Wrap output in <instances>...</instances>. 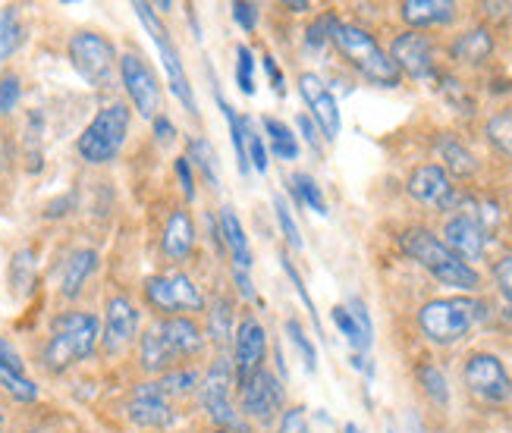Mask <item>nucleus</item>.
I'll use <instances>...</instances> for the list:
<instances>
[{
  "instance_id": "aec40b11",
  "label": "nucleus",
  "mask_w": 512,
  "mask_h": 433,
  "mask_svg": "<svg viewBox=\"0 0 512 433\" xmlns=\"http://www.w3.org/2000/svg\"><path fill=\"white\" fill-rule=\"evenodd\" d=\"M164 339L170 343L176 358H198L205 352V330L198 327L192 317L176 314V317H161Z\"/></svg>"
},
{
  "instance_id": "3c124183",
  "label": "nucleus",
  "mask_w": 512,
  "mask_h": 433,
  "mask_svg": "<svg viewBox=\"0 0 512 433\" xmlns=\"http://www.w3.org/2000/svg\"><path fill=\"white\" fill-rule=\"evenodd\" d=\"M280 433H308V424H305V408L296 405V408H286L280 415Z\"/></svg>"
},
{
  "instance_id": "37998d69",
  "label": "nucleus",
  "mask_w": 512,
  "mask_h": 433,
  "mask_svg": "<svg viewBox=\"0 0 512 433\" xmlns=\"http://www.w3.org/2000/svg\"><path fill=\"white\" fill-rule=\"evenodd\" d=\"M337 16L333 13H321L311 26L305 29V44H308V51H321L327 48V41L333 38V29H337Z\"/></svg>"
},
{
  "instance_id": "09e8293b",
  "label": "nucleus",
  "mask_w": 512,
  "mask_h": 433,
  "mask_svg": "<svg viewBox=\"0 0 512 433\" xmlns=\"http://www.w3.org/2000/svg\"><path fill=\"white\" fill-rule=\"evenodd\" d=\"M246 151H249V164H252V170H258V173H267V148H264V142H261V135L258 132H252L249 129V135H246Z\"/></svg>"
},
{
  "instance_id": "69168bd1",
  "label": "nucleus",
  "mask_w": 512,
  "mask_h": 433,
  "mask_svg": "<svg viewBox=\"0 0 512 433\" xmlns=\"http://www.w3.org/2000/svg\"><path fill=\"white\" fill-rule=\"evenodd\" d=\"M390 433H393V430H390Z\"/></svg>"
},
{
  "instance_id": "6e6552de",
  "label": "nucleus",
  "mask_w": 512,
  "mask_h": 433,
  "mask_svg": "<svg viewBox=\"0 0 512 433\" xmlns=\"http://www.w3.org/2000/svg\"><path fill=\"white\" fill-rule=\"evenodd\" d=\"M132 10H136V16L142 19V26L148 29V35H151V41H154V48H158V54H161V63H164L167 85H170V91H173V98L189 110V117L198 120V101H195V95H192V85H189V76H186L183 57H180V51H176V44H173L170 32L161 26V19L154 16V7H151V4H132Z\"/></svg>"
},
{
  "instance_id": "f03ea898",
  "label": "nucleus",
  "mask_w": 512,
  "mask_h": 433,
  "mask_svg": "<svg viewBox=\"0 0 512 433\" xmlns=\"http://www.w3.org/2000/svg\"><path fill=\"white\" fill-rule=\"evenodd\" d=\"M399 248L403 255H409L418 267H425L431 277L443 286H453L462 292H475L481 286V273L459 261L447 245L440 242V236H434L425 226H412L403 236H399Z\"/></svg>"
},
{
  "instance_id": "79ce46f5",
  "label": "nucleus",
  "mask_w": 512,
  "mask_h": 433,
  "mask_svg": "<svg viewBox=\"0 0 512 433\" xmlns=\"http://www.w3.org/2000/svg\"><path fill=\"white\" fill-rule=\"evenodd\" d=\"M274 214H277V223H280V233L286 239V245L293 248V252H302L305 242H302V233H299V223L293 220V211H289V204L274 195Z\"/></svg>"
},
{
  "instance_id": "c756f323",
  "label": "nucleus",
  "mask_w": 512,
  "mask_h": 433,
  "mask_svg": "<svg viewBox=\"0 0 512 433\" xmlns=\"http://www.w3.org/2000/svg\"><path fill=\"white\" fill-rule=\"evenodd\" d=\"M186 161L192 164V170L202 173V179L208 182L211 189H220V173H217V151L211 148L208 139H192L189 142V154H186Z\"/></svg>"
},
{
  "instance_id": "864d4df0",
  "label": "nucleus",
  "mask_w": 512,
  "mask_h": 433,
  "mask_svg": "<svg viewBox=\"0 0 512 433\" xmlns=\"http://www.w3.org/2000/svg\"><path fill=\"white\" fill-rule=\"evenodd\" d=\"M173 170H176V179H180V186H183V195L192 201L195 198V170H192V164L186 161V157H176Z\"/></svg>"
},
{
  "instance_id": "e433bc0d",
  "label": "nucleus",
  "mask_w": 512,
  "mask_h": 433,
  "mask_svg": "<svg viewBox=\"0 0 512 433\" xmlns=\"http://www.w3.org/2000/svg\"><path fill=\"white\" fill-rule=\"evenodd\" d=\"M22 32H26V29H22L16 10L7 7L4 13H0V63L16 54V48L22 44Z\"/></svg>"
},
{
  "instance_id": "4d7b16f0",
  "label": "nucleus",
  "mask_w": 512,
  "mask_h": 433,
  "mask_svg": "<svg viewBox=\"0 0 512 433\" xmlns=\"http://www.w3.org/2000/svg\"><path fill=\"white\" fill-rule=\"evenodd\" d=\"M296 126H299V132H302V139L308 142V148L315 151V154H321V139H318V126L311 123V117H305V113H299L296 117Z\"/></svg>"
},
{
  "instance_id": "680f3d73",
  "label": "nucleus",
  "mask_w": 512,
  "mask_h": 433,
  "mask_svg": "<svg viewBox=\"0 0 512 433\" xmlns=\"http://www.w3.org/2000/svg\"><path fill=\"white\" fill-rule=\"evenodd\" d=\"M409 430H412V433H425V427H421V421H418L415 415H409Z\"/></svg>"
},
{
  "instance_id": "f8f14e48",
  "label": "nucleus",
  "mask_w": 512,
  "mask_h": 433,
  "mask_svg": "<svg viewBox=\"0 0 512 433\" xmlns=\"http://www.w3.org/2000/svg\"><path fill=\"white\" fill-rule=\"evenodd\" d=\"M390 60L399 70V76H409L415 82H434L437 79V63H434V44L421 32H403L390 44Z\"/></svg>"
},
{
  "instance_id": "7c9ffc66",
  "label": "nucleus",
  "mask_w": 512,
  "mask_h": 433,
  "mask_svg": "<svg viewBox=\"0 0 512 433\" xmlns=\"http://www.w3.org/2000/svg\"><path fill=\"white\" fill-rule=\"evenodd\" d=\"M264 132H267V142H271V151L280 157V161H296L299 157V142L293 129H289L286 123L274 120V117H264Z\"/></svg>"
},
{
  "instance_id": "39448f33",
  "label": "nucleus",
  "mask_w": 512,
  "mask_h": 433,
  "mask_svg": "<svg viewBox=\"0 0 512 433\" xmlns=\"http://www.w3.org/2000/svg\"><path fill=\"white\" fill-rule=\"evenodd\" d=\"M129 107L123 101L107 104L95 113V120L88 123L76 142V151L85 164L92 167H104L110 161H117L123 145H126V135H129Z\"/></svg>"
},
{
  "instance_id": "1a4fd4ad",
  "label": "nucleus",
  "mask_w": 512,
  "mask_h": 433,
  "mask_svg": "<svg viewBox=\"0 0 512 433\" xmlns=\"http://www.w3.org/2000/svg\"><path fill=\"white\" fill-rule=\"evenodd\" d=\"M236 386H239L242 418L255 421L258 427H271L283 408V380L267 368H261L252 377L239 380Z\"/></svg>"
},
{
  "instance_id": "e2e57ef3",
  "label": "nucleus",
  "mask_w": 512,
  "mask_h": 433,
  "mask_svg": "<svg viewBox=\"0 0 512 433\" xmlns=\"http://www.w3.org/2000/svg\"><path fill=\"white\" fill-rule=\"evenodd\" d=\"M343 433H362V430L355 427V424H346V427H343Z\"/></svg>"
},
{
  "instance_id": "cd10ccee",
  "label": "nucleus",
  "mask_w": 512,
  "mask_h": 433,
  "mask_svg": "<svg viewBox=\"0 0 512 433\" xmlns=\"http://www.w3.org/2000/svg\"><path fill=\"white\" fill-rule=\"evenodd\" d=\"M170 277V289H173V302H176V311H205V295L198 289V283L189 277V273L176 270V273H167Z\"/></svg>"
},
{
  "instance_id": "4c0bfd02",
  "label": "nucleus",
  "mask_w": 512,
  "mask_h": 433,
  "mask_svg": "<svg viewBox=\"0 0 512 433\" xmlns=\"http://www.w3.org/2000/svg\"><path fill=\"white\" fill-rule=\"evenodd\" d=\"M283 330H286V336H289V343H293L296 352L302 355L305 371H308V374H315V371H318V352H315V343L308 339V333L302 330V324L296 321V317H289V321L283 324Z\"/></svg>"
},
{
  "instance_id": "7ed1b4c3",
  "label": "nucleus",
  "mask_w": 512,
  "mask_h": 433,
  "mask_svg": "<svg viewBox=\"0 0 512 433\" xmlns=\"http://www.w3.org/2000/svg\"><path fill=\"white\" fill-rule=\"evenodd\" d=\"M487 317V305L472 295H450V299H431L418 308V330L434 346H453L469 336Z\"/></svg>"
},
{
  "instance_id": "20e7f679",
  "label": "nucleus",
  "mask_w": 512,
  "mask_h": 433,
  "mask_svg": "<svg viewBox=\"0 0 512 433\" xmlns=\"http://www.w3.org/2000/svg\"><path fill=\"white\" fill-rule=\"evenodd\" d=\"M330 41L337 44V51L343 54V60L352 66V70H359L368 82L384 85V88H396L399 79H403L393 66L390 54L377 44V38L368 29L352 26V22H337Z\"/></svg>"
},
{
  "instance_id": "49530a36",
  "label": "nucleus",
  "mask_w": 512,
  "mask_h": 433,
  "mask_svg": "<svg viewBox=\"0 0 512 433\" xmlns=\"http://www.w3.org/2000/svg\"><path fill=\"white\" fill-rule=\"evenodd\" d=\"M437 82H440V91H443V98H447L453 107H462L459 113H472V98L465 95L462 91V85L456 82V79H450V76H437Z\"/></svg>"
},
{
  "instance_id": "5fc2aeb1",
  "label": "nucleus",
  "mask_w": 512,
  "mask_h": 433,
  "mask_svg": "<svg viewBox=\"0 0 512 433\" xmlns=\"http://www.w3.org/2000/svg\"><path fill=\"white\" fill-rule=\"evenodd\" d=\"M233 286L239 292V299L242 302H258V292H255V283L246 270H233Z\"/></svg>"
},
{
  "instance_id": "9b49d317",
  "label": "nucleus",
  "mask_w": 512,
  "mask_h": 433,
  "mask_svg": "<svg viewBox=\"0 0 512 433\" xmlns=\"http://www.w3.org/2000/svg\"><path fill=\"white\" fill-rule=\"evenodd\" d=\"M406 192L418 204H425V208H434V211H456L462 204V195L456 192L447 170H443L440 164L415 167L406 179Z\"/></svg>"
},
{
  "instance_id": "c9c22d12",
  "label": "nucleus",
  "mask_w": 512,
  "mask_h": 433,
  "mask_svg": "<svg viewBox=\"0 0 512 433\" xmlns=\"http://www.w3.org/2000/svg\"><path fill=\"white\" fill-rule=\"evenodd\" d=\"M0 386L16 399V402H22V405H29V402H35L38 399V386L22 374V371H13V368H7V364H0Z\"/></svg>"
},
{
  "instance_id": "8fccbe9b",
  "label": "nucleus",
  "mask_w": 512,
  "mask_h": 433,
  "mask_svg": "<svg viewBox=\"0 0 512 433\" xmlns=\"http://www.w3.org/2000/svg\"><path fill=\"white\" fill-rule=\"evenodd\" d=\"M258 4H233V22L242 32H255L258 29Z\"/></svg>"
},
{
  "instance_id": "2f4dec72",
  "label": "nucleus",
  "mask_w": 512,
  "mask_h": 433,
  "mask_svg": "<svg viewBox=\"0 0 512 433\" xmlns=\"http://www.w3.org/2000/svg\"><path fill=\"white\" fill-rule=\"evenodd\" d=\"M145 302L158 311L161 317H176V302H173V289H170V277L167 273H158V277L145 280Z\"/></svg>"
},
{
  "instance_id": "ddd939ff",
  "label": "nucleus",
  "mask_w": 512,
  "mask_h": 433,
  "mask_svg": "<svg viewBox=\"0 0 512 433\" xmlns=\"http://www.w3.org/2000/svg\"><path fill=\"white\" fill-rule=\"evenodd\" d=\"M462 377H465V386L484 402H503L512 393V380L503 368V361L491 352L469 355V361H465V368H462Z\"/></svg>"
},
{
  "instance_id": "a18cd8bd",
  "label": "nucleus",
  "mask_w": 512,
  "mask_h": 433,
  "mask_svg": "<svg viewBox=\"0 0 512 433\" xmlns=\"http://www.w3.org/2000/svg\"><path fill=\"white\" fill-rule=\"evenodd\" d=\"M19 98H22V79L16 73H4L0 76V117L16 110Z\"/></svg>"
},
{
  "instance_id": "c03bdc74",
  "label": "nucleus",
  "mask_w": 512,
  "mask_h": 433,
  "mask_svg": "<svg viewBox=\"0 0 512 433\" xmlns=\"http://www.w3.org/2000/svg\"><path fill=\"white\" fill-rule=\"evenodd\" d=\"M280 267H283V273H286V277H289V283H293L296 295H299V299H302L305 311L311 314V321H315V327H318V333H321V321H318V311H315V302H311V295H308V289H305V283H302V277H299V270L293 267V261H289L286 255H280Z\"/></svg>"
},
{
  "instance_id": "a878e982",
  "label": "nucleus",
  "mask_w": 512,
  "mask_h": 433,
  "mask_svg": "<svg viewBox=\"0 0 512 433\" xmlns=\"http://www.w3.org/2000/svg\"><path fill=\"white\" fill-rule=\"evenodd\" d=\"M440 161H443V170H447V176H456V179H469L478 173V161L475 154L465 148L453 132H440L437 142H434Z\"/></svg>"
},
{
  "instance_id": "423d86ee",
  "label": "nucleus",
  "mask_w": 512,
  "mask_h": 433,
  "mask_svg": "<svg viewBox=\"0 0 512 433\" xmlns=\"http://www.w3.org/2000/svg\"><path fill=\"white\" fill-rule=\"evenodd\" d=\"M236 374H233V361L227 352H217V358L211 361V368L205 371V377L198 380V402H202L205 415L224 430H246V421L236 412V405L230 399V386H233Z\"/></svg>"
},
{
  "instance_id": "5701e85b",
  "label": "nucleus",
  "mask_w": 512,
  "mask_h": 433,
  "mask_svg": "<svg viewBox=\"0 0 512 433\" xmlns=\"http://www.w3.org/2000/svg\"><path fill=\"white\" fill-rule=\"evenodd\" d=\"M208 308V330L205 339L217 346V352H224L227 346H233V330H236V305L227 292H217Z\"/></svg>"
},
{
  "instance_id": "bf43d9fd",
  "label": "nucleus",
  "mask_w": 512,
  "mask_h": 433,
  "mask_svg": "<svg viewBox=\"0 0 512 433\" xmlns=\"http://www.w3.org/2000/svg\"><path fill=\"white\" fill-rule=\"evenodd\" d=\"M0 364H7V368H13V371H22L26 364H22V355L7 343L4 336H0Z\"/></svg>"
},
{
  "instance_id": "72a5a7b5",
  "label": "nucleus",
  "mask_w": 512,
  "mask_h": 433,
  "mask_svg": "<svg viewBox=\"0 0 512 433\" xmlns=\"http://www.w3.org/2000/svg\"><path fill=\"white\" fill-rule=\"evenodd\" d=\"M198 380L202 377L189 368H170L167 374L158 377V386L167 399H180V396H189L192 390H198Z\"/></svg>"
},
{
  "instance_id": "2eb2a0df",
  "label": "nucleus",
  "mask_w": 512,
  "mask_h": 433,
  "mask_svg": "<svg viewBox=\"0 0 512 433\" xmlns=\"http://www.w3.org/2000/svg\"><path fill=\"white\" fill-rule=\"evenodd\" d=\"M299 95L308 107L311 123L318 126V132L327 142H333L343 129V117H340V104L333 98V91L324 85V79L318 73H302L299 76Z\"/></svg>"
},
{
  "instance_id": "bb28decb",
  "label": "nucleus",
  "mask_w": 512,
  "mask_h": 433,
  "mask_svg": "<svg viewBox=\"0 0 512 433\" xmlns=\"http://www.w3.org/2000/svg\"><path fill=\"white\" fill-rule=\"evenodd\" d=\"M98 267V252L92 248H76V252L63 261V273H60V295L63 299H76L82 292V286L88 283V277Z\"/></svg>"
},
{
  "instance_id": "dca6fc26",
  "label": "nucleus",
  "mask_w": 512,
  "mask_h": 433,
  "mask_svg": "<svg viewBox=\"0 0 512 433\" xmlns=\"http://www.w3.org/2000/svg\"><path fill=\"white\" fill-rule=\"evenodd\" d=\"M126 415L136 427H148V430H164L176 421V412L170 399L161 393L158 380H145L126 399Z\"/></svg>"
},
{
  "instance_id": "473e14b6",
  "label": "nucleus",
  "mask_w": 512,
  "mask_h": 433,
  "mask_svg": "<svg viewBox=\"0 0 512 433\" xmlns=\"http://www.w3.org/2000/svg\"><path fill=\"white\" fill-rule=\"evenodd\" d=\"M289 192L296 195L299 204H305V208H311L315 214H327V201H324V192L315 179H311L308 173H293L289 176Z\"/></svg>"
},
{
  "instance_id": "6e6d98bb",
  "label": "nucleus",
  "mask_w": 512,
  "mask_h": 433,
  "mask_svg": "<svg viewBox=\"0 0 512 433\" xmlns=\"http://www.w3.org/2000/svg\"><path fill=\"white\" fill-rule=\"evenodd\" d=\"M261 66H264V73H267V79H271V85H274V91H277V95H286L283 70H280V66H277L274 54H264V57H261Z\"/></svg>"
},
{
  "instance_id": "b1692460",
  "label": "nucleus",
  "mask_w": 512,
  "mask_h": 433,
  "mask_svg": "<svg viewBox=\"0 0 512 433\" xmlns=\"http://www.w3.org/2000/svg\"><path fill=\"white\" fill-rule=\"evenodd\" d=\"M173 349L164 339V330H161V321H154L142 336H139V364L148 371V374H167L173 368Z\"/></svg>"
},
{
  "instance_id": "13d9d810",
  "label": "nucleus",
  "mask_w": 512,
  "mask_h": 433,
  "mask_svg": "<svg viewBox=\"0 0 512 433\" xmlns=\"http://www.w3.org/2000/svg\"><path fill=\"white\" fill-rule=\"evenodd\" d=\"M151 126H154V139H158V142H173L176 139V126H173V120L164 117V113H158V117L151 120Z\"/></svg>"
},
{
  "instance_id": "0eeeda50",
  "label": "nucleus",
  "mask_w": 512,
  "mask_h": 433,
  "mask_svg": "<svg viewBox=\"0 0 512 433\" xmlns=\"http://www.w3.org/2000/svg\"><path fill=\"white\" fill-rule=\"evenodd\" d=\"M66 54H70L73 70L92 85V88H110L117 76V48L114 41L98 35V32H76L66 44Z\"/></svg>"
},
{
  "instance_id": "393cba45",
  "label": "nucleus",
  "mask_w": 512,
  "mask_h": 433,
  "mask_svg": "<svg viewBox=\"0 0 512 433\" xmlns=\"http://www.w3.org/2000/svg\"><path fill=\"white\" fill-rule=\"evenodd\" d=\"M491 54H494V35L484 26L456 35V41L450 44V57L462 66H481L491 60Z\"/></svg>"
},
{
  "instance_id": "4be33fe9",
  "label": "nucleus",
  "mask_w": 512,
  "mask_h": 433,
  "mask_svg": "<svg viewBox=\"0 0 512 433\" xmlns=\"http://www.w3.org/2000/svg\"><path fill=\"white\" fill-rule=\"evenodd\" d=\"M220 236H224V252L230 255L233 261V270H252V245H249V236H246V226L236 217L233 208H224L220 211Z\"/></svg>"
},
{
  "instance_id": "603ef678",
  "label": "nucleus",
  "mask_w": 512,
  "mask_h": 433,
  "mask_svg": "<svg viewBox=\"0 0 512 433\" xmlns=\"http://www.w3.org/2000/svg\"><path fill=\"white\" fill-rule=\"evenodd\" d=\"M349 314L355 317V324H359V330L365 333V339H374V324H371V314H368V305L355 295V299H349Z\"/></svg>"
},
{
  "instance_id": "de8ad7c7",
  "label": "nucleus",
  "mask_w": 512,
  "mask_h": 433,
  "mask_svg": "<svg viewBox=\"0 0 512 433\" xmlns=\"http://www.w3.org/2000/svg\"><path fill=\"white\" fill-rule=\"evenodd\" d=\"M494 283H497V289H500L503 299L512 305V252L503 255V258L494 264Z\"/></svg>"
},
{
  "instance_id": "a19ab883",
  "label": "nucleus",
  "mask_w": 512,
  "mask_h": 433,
  "mask_svg": "<svg viewBox=\"0 0 512 433\" xmlns=\"http://www.w3.org/2000/svg\"><path fill=\"white\" fill-rule=\"evenodd\" d=\"M236 88L246 98L255 95V54L249 44H239L236 48Z\"/></svg>"
},
{
  "instance_id": "a211bd4d",
  "label": "nucleus",
  "mask_w": 512,
  "mask_h": 433,
  "mask_svg": "<svg viewBox=\"0 0 512 433\" xmlns=\"http://www.w3.org/2000/svg\"><path fill=\"white\" fill-rule=\"evenodd\" d=\"M487 239H491V236H487L469 214H456V217H450L447 223H443V239L440 242L447 245L459 261L475 264L487 252Z\"/></svg>"
},
{
  "instance_id": "412c9836",
  "label": "nucleus",
  "mask_w": 512,
  "mask_h": 433,
  "mask_svg": "<svg viewBox=\"0 0 512 433\" xmlns=\"http://www.w3.org/2000/svg\"><path fill=\"white\" fill-rule=\"evenodd\" d=\"M399 16L412 32H421L428 26H447L456 19V4L453 0H406L399 4Z\"/></svg>"
},
{
  "instance_id": "9d476101",
  "label": "nucleus",
  "mask_w": 512,
  "mask_h": 433,
  "mask_svg": "<svg viewBox=\"0 0 512 433\" xmlns=\"http://www.w3.org/2000/svg\"><path fill=\"white\" fill-rule=\"evenodd\" d=\"M120 82L126 88V98L132 101L145 120H154L161 110V85H158V76L151 73V66L145 63V57L139 54H120Z\"/></svg>"
},
{
  "instance_id": "c85d7f7f",
  "label": "nucleus",
  "mask_w": 512,
  "mask_h": 433,
  "mask_svg": "<svg viewBox=\"0 0 512 433\" xmlns=\"http://www.w3.org/2000/svg\"><path fill=\"white\" fill-rule=\"evenodd\" d=\"M415 380L421 386V393H425L434 405H440V408L450 405V383L434 361H421L415 368Z\"/></svg>"
},
{
  "instance_id": "f704fd0d",
  "label": "nucleus",
  "mask_w": 512,
  "mask_h": 433,
  "mask_svg": "<svg viewBox=\"0 0 512 433\" xmlns=\"http://www.w3.org/2000/svg\"><path fill=\"white\" fill-rule=\"evenodd\" d=\"M484 135H487V142H491L500 154H506L512 161V110L494 113V117L487 120V126H484Z\"/></svg>"
},
{
  "instance_id": "052dcab7",
  "label": "nucleus",
  "mask_w": 512,
  "mask_h": 433,
  "mask_svg": "<svg viewBox=\"0 0 512 433\" xmlns=\"http://www.w3.org/2000/svg\"><path fill=\"white\" fill-rule=\"evenodd\" d=\"M289 13H305V10H311V4H305V0H296V4H283Z\"/></svg>"
},
{
  "instance_id": "0e129e2a",
  "label": "nucleus",
  "mask_w": 512,
  "mask_h": 433,
  "mask_svg": "<svg viewBox=\"0 0 512 433\" xmlns=\"http://www.w3.org/2000/svg\"><path fill=\"white\" fill-rule=\"evenodd\" d=\"M214 433H233V430H224V427H217Z\"/></svg>"
},
{
  "instance_id": "4468645a",
  "label": "nucleus",
  "mask_w": 512,
  "mask_h": 433,
  "mask_svg": "<svg viewBox=\"0 0 512 433\" xmlns=\"http://www.w3.org/2000/svg\"><path fill=\"white\" fill-rule=\"evenodd\" d=\"M139 333V311L126 295H110L104 308V327H101V352L104 355H123Z\"/></svg>"
},
{
  "instance_id": "58836bf2",
  "label": "nucleus",
  "mask_w": 512,
  "mask_h": 433,
  "mask_svg": "<svg viewBox=\"0 0 512 433\" xmlns=\"http://www.w3.org/2000/svg\"><path fill=\"white\" fill-rule=\"evenodd\" d=\"M330 314H333V324H337V330L349 339V346L355 352H368L371 349V339H365V333L359 330V324H355V317L349 314L346 305H337Z\"/></svg>"
},
{
  "instance_id": "6ab92c4d",
  "label": "nucleus",
  "mask_w": 512,
  "mask_h": 433,
  "mask_svg": "<svg viewBox=\"0 0 512 433\" xmlns=\"http://www.w3.org/2000/svg\"><path fill=\"white\" fill-rule=\"evenodd\" d=\"M195 223L189 217V211H173L167 217V226H164V236H161V255L170 261V264H183L189 261V255L195 252Z\"/></svg>"
},
{
  "instance_id": "f3484780",
  "label": "nucleus",
  "mask_w": 512,
  "mask_h": 433,
  "mask_svg": "<svg viewBox=\"0 0 512 433\" xmlns=\"http://www.w3.org/2000/svg\"><path fill=\"white\" fill-rule=\"evenodd\" d=\"M264 355H267V333L258 324V317L246 314L233 330V355H230V361H233L236 383L252 377L255 371H261L264 368Z\"/></svg>"
},
{
  "instance_id": "f257e3e1",
  "label": "nucleus",
  "mask_w": 512,
  "mask_h": 433,
  "mask_svg": "<svg viewBox=\"0 0 512 433\" xmlns=\"http://www.w3.org/2000/svg\"><path fill=\"white\" fill-rule=\"evenodd\" d=\"M101 343V324L88 311H63L51 324V339L41 352L44 368L51 374L70 371L73 364L92 358V352Z\"/></svg>"
},
{
  "instance_id": "ea45409f",
  "label": "nucleus",
  "mask_w": 512,
  "mask_h": 433,
  "mask_svg": "<svg viewBox=\"0 0 512 433\" xmlns=\"http://www.w3.org/2000/svg\"><path fill=\"white\" fill-rule=\"evenodd\" d=\"M10 280H13V289L26 292L32 283H35V252L32 248H19L10 261Z\"/></svg>"
}]
</instances>
